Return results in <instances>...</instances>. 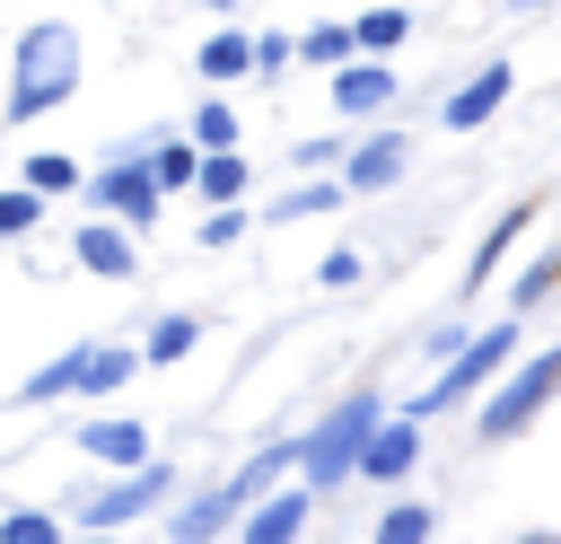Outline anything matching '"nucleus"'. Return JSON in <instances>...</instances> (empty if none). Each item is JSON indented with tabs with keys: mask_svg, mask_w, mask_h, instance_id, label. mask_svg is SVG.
I'll return each mask as SVG.
<instances>
[{
	"mask_svg": "<svg viewBox=\"0 0 561 544\" xmlns=\"http://www.w3.org/2000/svg\"><path fill=\"white\" fill-rule=\"evenodd\" d=\"M79 88V26L70 18H35L26 35H18V61H9V123H35V114H53L61 97Z\"/></svg>",
	"mask_w": 561,
	"mask_h": 544,
	"instance_id": "nucleus-1",
	"label": "nucleus"
},
{
	"mask_svg": "<svg viewBox=\"0 0 561 544\" xmlns=\"http://www.w3.org/2000/svg\"><path fill=\"white\" fill-rule=\"evenodd\" d=\"M377 421H386V395H377V386H351V395L298 439V491H307V500H316V491H342Z\"/></svg>",
	"mask_w": 561,
	"mask_h": 544,
	"instance_id": "nucleus-2",
	"label": "nucleus"
},
{
	"mask_svg": "<svg viewBox=\"0 0 561 544\" xmlns=\"http://www.w3.org/2000/svg\"><path fill=\"white\" fill-rule=\"evenodd\" d=\"M508 351H517V316H500V325L465 333V351H456V360H447V369H438V377H430V386L412 395V412H403V421H421V412H447V404H465V395H473V386H482V377H491V369H500Z\"/></svg>",
	"mask_w": 561,
	"mask_h": 544,
	"instance_id": "nucleus-3",
	"label": "nucleus"
},
{
	"mask_svg": "<svg viewBox=\"0 0 561 544\" xmlns=\"http://www.w3.org/2000/svg\"><path fill=\"white\" fill-rule=\"evenodd\" d=\"M561 386V342L552 351H535L526 369H508L491 395H482V412H473V439H508V430H526L535 412H543V395Z\"/></svg>",
	"mask_w": 561,
	"mask_h": 544,
	"instance_id": "nucleus-4",
	"label": "nucleus"
},
{
	"mask_svg": "<svg viewBox=\"0 0 561 544\" xmlns=\"http://www.w3.org/2000/svg\"><path fill=\"white\" fill-rule=\"evenodd\" d=\"M79 193H88V211H96V219H114L123 237L158 219V184H149V167H140V149H114V158H105L96 175H79Z\"/></svg>",
	"mask_w": 561,
	"mask_h": 544,
	"instance_id": "nucleus-5",
	"label": "nucleus"
},
{
	"mask_svg": "<svg viewBox=\"0 0 561 544\" xmlns=\"http://www.w3.org/2000/svg\"><path fill=\"white\" fill-rule=\"evenodd\" d=\"M167 491H175V465L149 456L140 474H114L105 491H79V526H88V535H114V526H131L140 509H158Z\"/></svg>",
	"mask_w": 561,
	"mask_h": 544,
	"instance_id": "nucleus-6",
	"label": "nucleus"
},
{
	"mask_svg": "<svg viewBox=\"0 0 561 544\" xmlns=\"http://www.w3.org/2000/svg\"><path fill=\"white\" fill-rule=\"evenodd\" d=\"M412 465H421V421L386 412V421L368 430V447H359V465H351V474H359V483H403Z\"/></svg>",
	"mask_w": 561,
	"mask_h": 544,
	"instance_id": "nucleus-7",
	"label": "nucleus"
},
{
	"mask_svg": "<svg viewBox=\"0 0 561 544\" xmlns=\"http://www.w3.org/2000/svg\"><path fill=\"white\" fill-rule=\"evenodd\" d=\"M508 88H517V70H508V61H491V70H473V79L438 105V123H447V132H482V123L508 105Z\"/></svg>",
	"mask_w": 561,
	"mask_h": 544,
	"instance_id": "nucleus-8",
	"label": "nucleus"
},
{
	"mask_svg": "<svg viewBox=\"0 0 561 544\" xmlns=\"http://www.w3.org/2000/svg\"><path fill=\"white\" fill-rule=\"evenodd\" d=\"M307 509H316V500H307L298 483H280V491H263V500H254V509L237 518V544H298V526H307Z\"/></svg>",
	"mask_w": 561,
	"mask_h": 544,
	"instance_id": "nucleus-9",
	"label": "nucleus"
},
{
	"mask_svg": "<svg viewBox=\"0 0 561 544\" xmlns=\"http://www.w3.org/2000/svg\"><path fill=\"white\" fill-rule=\"evenodd\" d=\"M403 149H412L403 132H377V140L342 149V175H333V184H342V193H386V184L403 175Z\"/></svg>",
	"mask_w": 561,
	"mask_h": 544,
	"instance_id": "nucleus-10",
	"label": "nucleus"
},
{
	"mask_svg": "<svg viewBox=\"0 0 561 544\" xmlns=\"http://www.w3.org/2000/svg\"><path fill=\"white\" fill-rule=\"evenodd\" d=\"M79 447H88L96 465H114V474H140V465H149V421L105 412V421H88V430H79Z\"/></svg>",
	"mask_w": 561,
	"mask_h": 544,
	"instance_id": "nucleus-11",
	"label": "nucleus"
},
{
	"mask_svg": "<svg viewBox=\"0 0 561 544\" xmlns=\"http://www.w3.org/2000/svg\"><path fill=\"white\" fill-rule=\"evenodd\" d=\"M70 254H79L88 272H105V281H131V272H140V246H131L114 219H79V228H70Z\"/></svg>",
	"mask_w": 561,
	"mask_h": 544,
	"instance_id": "nucleus-12",
	"label": "nucleus"
},
{
	"mask_svg": "<svg viewBox=\"0 0 561 544\" xmlns=\"http://www.w3.org/2000/svg\"><path fill=\"white\" fill-rule=\"evenodd\" d=\"M333 105L342 114H386L394 105V70L386 61H342L333 70Z\"/></svg>",
	"mask_w": 561,
	"mask_h": 544,
	"instance_id": "nucleus-13",
	"label": "nucleus"
},
{
	"mask_svg": "<svg viewBox=\"0 0 561 544\" xmlns=\"http://www.w3.org/2000/svg\"><path fill=\"white\" fill-rule=\"evenodd\" d=\"M140 167H149V184H158V202H167V193H193L202 149H193L184 132H167V140H140Z\"/></svg>",
	"mask_w": 561,
	"mask_h": 544,
	"instance_id": "nucleus-14",
	"label": "nucleus"
},
{
	"mask_svg": "<svg viewBox=\"0 0 561 544\" xmlns=\"http://www.w3.org/2000/svg\"><path fill=\"white\" fill-rule=\"evenodd\" d=\"M228 526H237V500H228V491H202V500H184V509H175V526H167V535H175V544H219Z\"/></svg>",
	"mask_w": 561,
	"mask_h": 544,
	"instance_id": "nucleus-15",
	"label": "nucleus"
},
{
	"mask_svg": "<svg viewBox=\"0 0 561 544\" xmlns=\"http://www.w3.org/2000/svg\"><path fill=\"white\" fill-rule=\"evenodd\" d=\"M403 35H412V9H359V18H351V53H359V61H386Z\"/></svg>",
	"mask_w": 561,
	"mask_h": 544,
	"instance_id": "nucleus-16",
	"label": "nucleus"
},
{
	"mask_svg": "<svg viewBox=\"0 0 561 544\" xmlns=\"http://www.w3.org/2000/svg\"><path fill=\"white\" fill-rule=\"evenodd\" d=\"M526 219H535V202H517V211H500V219L482 228V246H473V263H465V290H482V281H491V263L526 237Z\"/></svg>",
	"mask_w": 561,
	"mask_h": 544,
	"instance_id": "nucleus-17",
	"label": "nucleus"
},
{
	"mask_svg": "<svg viewBox=\"0 0 561 544\" xmlns=\"http://www.w3.org/2000/svg\"><path fill=\"white\" fill-rule=\"evenodd\" d=\"M123 377H140V351H131V342H88V360H79V395H114Z\"/></svg>",
	"mask_w": 561,
	"mask_h": 544,
	"instance_id": "nucleus-18",
	"label": "nucleus"
},
{
	"mask_svg": "<svg viewBox=\"0 0 561 544\" xmlns=\"http://www.w3.org/2000/svg\"><path fill=\"white\" fill-rule=\"evenodd\" d=\"M184 140H193L202 158H228V149H237V105L202 97V105H193V123H184Z\"/></svg>",
	"mask_w": 561,
	"mask_h": 544,
	"instance_id": "nucleus-19",
	"label": "nucleus"
},
{
	"mask_svg": "<svg viewBox=\"0 0 561 544\" xmlns=\"http://www.w3.org/2000/svg\"><path fill=\"white\" fill-rule=\"evenodd\" d=\"M193 193H202L210 211H245V158H237V149H228V158H202Z\"/></svg>",
	"mask_w": 561,
	"mask_h": 544,
	"instance_id": "nucleus-20",
	"label": "nucleus"
},
{
	"mask_svg": "<svg viewBox=\"0 0 561 544\" xmlns=\"http://www.w3.org/2000/svg\"><path fill=\"white\" fill-rule=\"evenodd\" d=\"M79 360H88V342H70L61 360H44V369L18 386V404H61V395H79Z\"/></svg>",
	"mask_w": 561,
	"mask_h": 544,
	"instance_id": "nucleus-21",
	"label": "nucleus"
},
{
	"mask_svg": "<svg viewBox=\"0 0 561 544\" xmlns=\"http://www.w3.org/2000/svg\"><path fill=\"white\" fill-rule=\"evenodd\" d=\"M289 53H298V61H316V70H342V61H359V53H351V26H342V18H324V26L289 35Z\"/></svg>",
	"mask_w": 561,
	"mask_h": 544,
	"instance_id": "nucleus-22",
	"label": "nucleus"
},
{
	"mask_svg": "<svg viewBox=\"0 0 561 544\" xmlns=\"http://www.w3.org/2000/svg\"><path fill=\"white\" fill-rule=\"evenodd\" d=\"M245 70H254V35L245 26H219L202 44V79H245Z\"/></svg>",
	"mask_w": 561,
	"mask_h": 544,
	"instance_id": "nucleus-23",
	"label": "nucleus"
},
{
	"mask_svg": "<svg viewBox=\"0 0 561 544\" xmlns=\"http://www.w3.org/2000/svg\"><path fill=\"white\" fill-rule=\"evenodd\" d=\"M193 342H202V325H193V316H158V325H149V342H140V369H175Z\"/></svg>",
	"mask_w": 561,
	"mask_h": 544,
	"instance_id": "nucleus-24",
	"label": "nucleus"
},
{
	"mask_svg": "<svg viewBox=\"0 0 561 544\" xmlns=\"http://www.w3.org/2000/svg\"><path fill=\"white\" fill-rule=\"evenodd\" d=\"M430 535H438V509H430V500H394L368 544H430Z\"/></svg>",
	"mask_w": 561,
	"mask_h": 544,
	"instance_id": "nucleus-25",
	"label": "nucleus"
},
{
	"mask_svg": "<svg viewBox=\"0 0 561 544\" xmlns=\"http://www.w3.org/2000/svg\"><path fill=\"white\" fill-rule=\"evenodd\" d=\"M26 193L35 202H61V193H79V167L61 149H26Z\"/></svg>",
	"mask_w": 561,
	"mask_h": 544,
	"instance_id": "nucleus-26",
	"label": "nucleus"
},
{
	"mask_svg": "<svg viewBox=\"0 0 561 544\" xmlns=\"http://www.w3.org/2000/svg\"><path fill=\"white\" fill-rule=\"evenodd\" d=\"M342 202V184L333 175H307V184H289L280 202H272V219H316V211H333Z\"/></svg>",
	"mask_w": 561,
	"mask_h": 544,
	"instance_id": "nucleus-27",
	"label": "nucleus"
},
{
	"mask_svg": "<svg viewBox=\"0 0 561 544\" xmlns=\"http://www.w3.org/2000/svg\"><path fill=\"white\" fill-rule=\"evenodd\" d=\"M35 219H44V202H35L26 184H9V193H0V237H35Z\"/></svg>",
	"mask_w": 561,
	"mask_h": 544,
	"instance_id": "nucleus-28",
	"label": "nucleus"
},
{
	"mask_svg": "<svg viewBox=\"0 0 561 544\" xmlns=\"http://www.w3.org/2000/svg\"><path fill=\"white\" fill-rule=\"evenodd\" d=\"M0 544H61V526H53L44 509H9V518H0Z\"/></svg>",
	"mask_w": 561,
	"mask_h": 544,
	"instance_id": "nucleus-29",
	"label": "nucleus"
},
{
	"mask_svg": "<svg viewBox=\"0 0 561 544\" xmlns=\"http://www.w3.org/2000/svg\"><path fill=\"white\" fill-rule=\"evenodd\" d=\"M552 281H561V254H535V263L517 272V290H508V298H517V307H535V298H543Z\"/></svg>",
	"mask_w": 561,
	"mask_h": 544,
	"instance_id": "nucleus-30",
	"label": "nucleus"
},
{
	"mask_svg": "<svg viewBox=\"0 0 561 544\" xmlns=\"http://www.w3.org/2000/svg\"><path fill=\"white\" fill-rule=\"evenodd\" d=\"M359 272H368V263H359V254H351V246H333V254H324V263H316V281H324V290H351V281H359Z\"/></svg>",
	"mask_w": 561,
	"mask_h": 544,
	"instance_id": "nucleus-31",
	"label": "nucleus"
},
{
	"mask_svg": "<svg viewBox=\"0 0 561 544\" xmlns=\"http://www.w3.org/2000/svg\"><path fill=\"white\" fill-rule=\"evenodd\" d=\"M237 237H245V211H210L202 219V246H237Z\"/></svg>",
	"mask_w": 561,
	"mask_h": 544,
	"instance_id": "nucleus-32",
	"label": "nucleus"
},
{
	"mask_svg": "<svg viewBox=\"0 0 561 544\" xmlns=\"http://www.w3.org/2000/svg\"><path fill=\"white\" fill-rule=\"evenodd\" d=\"M421 351H430V360H456V351H465V325H456V316H447V325H430V333H421Z\"/></svg>",
	"mask_w": 561,
	"mask_h": 544,
	"instance_id": "nucleus-33",
	"label": "nucleus"
},
{
	"mask_svg": "<svg viewBox=\"0 0 561 544\" xmlns=\"http://www.w3.org/2000/svg\"><path fill=\"white\" fill-rule=\"evenodd\" d=\"M298 53H289V35H254V70H289Z\"/></svg>",
	"mask_w": 561,
	"mask_h": 544,
	"instance_id": "nucleus-34",
	"label": "nucleus"
},
{
	"mask_svg": "<svg viewBox=\"0 0 561 544\" xmlns=\"http://www.w3.org/2000/svg\"><path fill=\"white\" fill-rule=\"evenodd\" d=\"M289 158H298V167H307V175H324V167H333V158H342V140H298V149H289Z\"/></svg>",
	"mask_w": 561,
	"mask_h": 544,
	"instance_id": "nucleus-35",
	"label": "nucleus"
},
{
	"mask_svg": "<svg viewBox=\"0 0 561 544\" xmlns=\"http://www.w3.org/2000/svg\"><path fill=\"white\" fill-rule=\"evenodd\" d=\"M517 544H561V535H552V526H526V535H517Z\"/></svg>",
	"mask_w": 561,
	"mask_h": 544,
	"instance_id": "nucleus-36",
	"label": "nucleus"
},
{
	"mask_svg": "<svg viewBox=\"0 0 561 544\" xmlns=\"http://www.w3.org/2000/svg\"><path fill=\"white\" fill-rule=\"evenodd\" d=\"M79 544H114V535H79Z\"/></svg>",
	"mask_w": 561,
	"mask_h": 544,
	"instance_id": "nucleus-37",
	"label": "nucleus"
}]
</instances>
